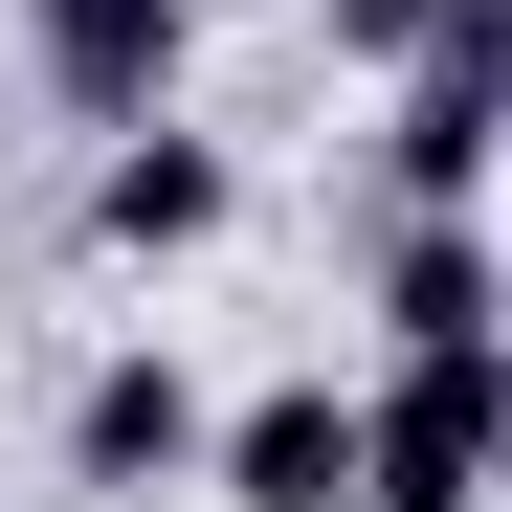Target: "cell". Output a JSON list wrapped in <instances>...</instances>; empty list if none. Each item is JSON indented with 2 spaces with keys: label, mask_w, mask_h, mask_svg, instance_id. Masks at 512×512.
<instances>
[{
  "label": "cell",
  "mask_w": 512,
  "mask_h": 512,
  "mask_svg": "<svg viewBox=\"0 0 512 512\" xmlns=\"http://www.w3.org/2000/svg\"><path fill=\"white\" fill-rule=\"evenodd\" d=\"M512 468V379H490V334H423V357L357 379V512H490Z\"/></svg>",
  "instance_id": "6da1fadb"
},
{
  "label": "cell",
  "mask_w": 512,
  "mask_h": 512,
  "mask_svg": "<svg viewBox=\"0 0 512 512\" xmlns=\"http://www.w3.org/2000/svg\"><path fill=\"white\" fill-rule=\"evenodd\" d=\"M67 245H90V268H223V245H245V134H201V112H112Z\"/></svg>",
  "instance_id": "7a4b0ae2"
},
{
  "label": "cell",
  "mask_w": 512,
  "mask_h": 512,
  "mask_svg": "<svg viewBox=\"0 0 512 512\" xmlns=\"http://www.w3.org/2000/svg\"><path fill=\"white\" fill-rule=\"evenodd\" d=\"M45 446H67V490H90V512L201 490V357H179V334H112V357L67 379V423H45Z\"/></svg>",
  "instance_id": "3957f363"
},
{
  "label": "cell",
  "mask_w": 512,
  "mask_h": 512,
  "mask_svg": "<svg viewBox=\"0 0 512 512\" xmlns=\"http://www.w3.org/2000/svg\"><path fill=\"white\" fill-rule=\"evenodd\" d=\"M23 23V90L67 134H112V112H179L201 90V0H0Z\"/></svg>",
  "instance_id": "277c9868"
},
{
  "label": "cell",
  "mask_w": 512,
  "mask_h": 512,
  "mask_svg": "<svg viewBox=\"0 0 512 512\" xmlns=\"http://www.w3.org/2000/svg\"><path fill=\"white\" fill-rule=\"evenodd\" d=\"M201 490H223V512H357V379L290 357V379L201 401Z\"/></svg>",
  "instance_id": "5b68a950"
},
{
  "label": "cell",
  "mask_w": 512,
  "mask_h": 512,
  "mask_svg": "<svg viewBox=\"0 0 512 512\" xmlns=\"http://www.w3.org/2000/svg\"><path fill=\"white\" fill-rule=\"evenodd\" d=\"M357 334H379V357H423V334H490V223H379Z\"/></svg>",
  "instance_id": "8992f818"
},
{
  "label": "cell",
  "mask_w": 512,
  "mask_h": 512,
  "mask_svg": "<svg viewBox=\"0 0 512 512\" xmlns=\"http://www.w3.org/2000/svg\"><path fill=\"white\" fill-rule=\"evenodd\" d=\"M290 23H312V45H334V67H401V45H423V23H446V0H290Z\"/></svg>",
  "instance_id": "52a82bcc"
}]
</instances>
